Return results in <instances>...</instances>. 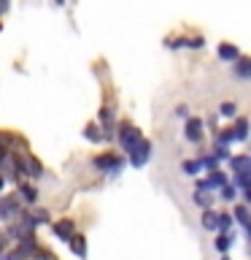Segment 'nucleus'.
<instances>
[{"label": "nucleus", "mask_w": 251, "mask_h": 260, "mask_svg": "<svg viewBox=\"0 0 251 260\" xmlns=\"http://www.w3.org/2000/svg\"><path fill=\"white\" fill-rule=\"evenodd\" d=\"M119 141H121V146H124L127 152H135L138 146L143 144V136L138 133V130H135L133 125H124V127L119 130Z\"/></svg>", "instance_id": "nucleus-1"}, {"label": "nucleus", "mask_w": 251, "mask_h": 260, "mask_svg": "<svg viewBox=\"0 0 251 260\" xmlns=\"http://www.w3.org/2000/svg\"><path fill=\"white\" fill-rule=\"evenodd\" d=\"M0 171H3L6 176H16V171H19V160H16L14 154H3V157H0Z\"/></svg>", "instance_id": "nucleus-2"}, {"label": "nucleus", "mask_w": 251, "mask_h": 260, "mask_svg": "<svg viewBox=\"0 0 251 260\" xmlns=\"http://www.w3.org/2000/svg\"><path fill=\"white\" fill-rule=\"evenodd\" d=\"M16 211H19V203H16V198H6V201H0V219L14 217Z\"/></svg>", "instance_id": "nucleus-3"}, {"label": "nucleus", "mask_w": 251, "mask_h": 260, "mask_svg": "<svg viewBox=\"0 0 251 260\" xmlns=\"http://www.w3.org/2000/svg\"><path fill=\"white\" fill-rule=\"evenodd\" d=\"M149 152H151V146H149V141H143L141 146H138V149L133 152V166H138L141 168L146 160H149Z\"/></svg>", "instance_id": "nucleus-4"}, {"label": "nucleus", "mask_w": 251, "mask_h": 260, "mask_svg": "<svg viewBox=\"0 0 251 260\" xmlns=\"http://www.w3.org/2000/svg\"><path fill=\"white\" fill-rule=\"evenodd\" d=\"M200 130H202V122L200 119H189L186 122V138H189V141H200Z\"/></svg>", "instance_id": "nucleus-5"}, {"label": "nucleus", "mask_w": 251, "mask_h": 260, "mask_svg": "<svg viewBox=\"0 0 251 260\" xmlns=\"http://www.w3.org/2000/svg\"><path fill=\"white\" fill-rule=\"evenodd\" d=\"M68 241H70V249L76 252L78 257H84V255H87V241H84V236H76V233H73Z\"/></svg>", "instance_id": "nucleus-6"}, {"label": "nucleus", "mask_w": 251, "mask_h": 260, "mask_svg": "<svg viewBox=\"0 0 251 260\" xmlns=\"http://www.w3.org/2000/svg\"><path fill=\"white\" fill-rule=\"evenodd\" d=\"M232 168H235V174H238V176L243 179V176H248L251 160H248V157H235V160H232Z\"/></svg>", "instance_id": "nucleus-7"}, {"label": "nucleus", "mask_w": 251, "mask_h": 260, "mask_svg": "<svg viewBox=\"0 0 251 260\" xmlns=\"http://www.w3.org/2000/svg\"><path fill=\"white\" fill-rule=\"evenodd\" d=\"M54 233L60 236V239H70V236H73V222H70V219L57 222V225H54Z\"/></svg>", "instance_id": "nucleus-8"}, {"label": "nucleus", "mask_w": 251, "mask_h": 260, "mask_svg": "<svg viewBox=\"0 0 251 260\" xmlns=\"http://www.w3.org/2000/svg\"><path fill=\"white\" fill-rule=\"evenodd\" d=\"M219 57H222V60H235V57H238V49L230 46V44H222L219 46Z\"/></svg>", "instance_id": "nucleus-9"}, {"label": "nucleus", "mask_w": 251, "mask_h": 260, "mask_svg": "<svg viewBox=\"0 0 251 260\" xmlns=\"http://www.w3.org/2000/svg\"><path fill=\"white\" fill-rule=\"evenodd\" d=\"M202 225H205L208 231H216V228H219V214H214V211H205V214H202Z\"/></svg>", "instance_id": "nucleus-10"}, {"label": "nucleus", "mask_w": 251, "mask_h": 260, "mask_svg": "<svg viewBox=\"0 0 251 260\" xmlns=\"http://www.w3.org/2000/svg\"><path fill=\"white\" fill-rule=\"evenodd\" d=\"M95 166L97 168H116L119 166V157H97Z\"/></svg>", "instance_id": "nucleus-11"}, {"label": "nucleus", "mask_w": 251, "mask_h": 260, "mask_svg": "<svg viewBox=\"0 0 251 260\" xmlns=\"http://www.w3.org/2000/svg\"><path fill=\"white\" fill-rule=\"evenodd\" d=\"M248 71H251V62L246 60V57H240V60H238V73H240V76H248Z\"/></svg>", "instance_id": "nucleus-12"}, {"label": "nucleus", "mask_w": 251, "mask_h": 260, "mask_svg": "<svg viewBox=\"0 0 251 260\" xmlns=\"http://www.w3.org/2000/svg\"><path fill=\"white\" fill-rule=\"evenodd\" d=\"M232 138H246V119H238V127H235Z\"/></svg>", "instance_id": "nucleus-13"}, {"label": "nucleus", "mask_w": 251, "mask_h": 260, "mask_svg": "<svg viewBox=\"0 0 251 260\" xmlns=\"http://www.w3.org/2000/svg\"><path fill=\"white\" fill-rule=\"evenodd\" d=\"M24 168H27V174H32V176H38V171H40V166H38V162L35 160H24Z\"/></svg>", "instance_id": "nucleus-14"}, {"label": "nucleus", "mask_w": 251, "mask_h": 260, "mask_svg": "<svg viewBox=\"0 0 251 260\" xmlns=\"http://www.w3.org/2000/svg\"><path fill=\"white\" fill-rule=\"evenodd\" d=\"M22 195H24V198H27V201H35V195H38V192L32 190L30 184H24V187H22Z\"/></svg>", "instance_id": "nucleus-15"}, {"label": "nucleus", "mask_w": 251, "mask_h": 260, "mask_svg": "<svg viewBox=\"0 0 251 260\" xmlns=\"http://www.w3.org/2000/svg\"><path fill=\"white\" fill-rule=\"evenodd\" d=\"M235 217H238L240 222L246 225V222H248V217H246V206H238V209H235Z\"/></svg>", "instance_id": "nucleus-16"}, {"label": "nucleus", "mask_w": 251, "mask_h": 260, "mask_svg": "<svg viewBox=\"0 0 251 260\" xmlns=\"http://www.w3.org/2000/svg\"><path fill=\"white\" fill-rule=\"evenodd\" d=\"M216 247H219V249H222V252H224L227 247H230V236H219V241H216Z\"/></svg>", "instance_id": "nucleus-17"}, {"label": "nucleus", "mask_w": 251, "mask_h": 260, "mask_svg": "<svg viewBox=\"0 0 251 260\" xmlns=\"http://www.w3.org/2000/svg\"><path fill=\"white\" fill-rule=\"evenodd\" d=\"M222 114H224V117H232V114H235V103H224L222 106Z\"/></svg>", "instance_id": "nucleus-18"}, {"label": "nucleus", "mask_w": 251, "mask_h": 260, "mask_svg": "<svg viewBox=\"0 0 251 260\" xmlns=\"http://www.w3.org/2000/svg\"><path fill=\"white\" fill-rule=\"evenodd\" d=\"M197 168H200V162H192V160H189V162H184V171H186V174H194Z\"/></svg>", "instance_id": "nucleus-19"}, {"label": "nucleus", "mask_w": 251, "mask_h": 260, "mask_svg": "<svg viewBox=\"0 0 251 260\" xmlns=\"http://www.w3.org/2000/svg\"><path fill=\"white\" fill-rule=\"evenodd\" d=\"M230 222H232V219L227 214H219V225H222V228H230Z\"/></svg>", "instance_id": "nucleus-20"}, {"label": "nucleus", "mask_w": 251, "mask_h": 260, "mask_svg": "<svg viewBox=\"0 0 251 260\" xmlns=\"http://www.w3.org/2000/svg\"><path fill=\"white\" fill-rule=\"evenodd\" d=\"M194 201H197L200 206H205V203H211V195H208V198H205V195H202V192H197V198H194Z\"/></svg>", "instance_id": "nucleus-21"}, {"label": "nucleus", "mask_w": 251, "mask_h": 260, "mask_svg": "<svg viewBox=\"0 0 251 260\" xmlns=\"http://www.w3.org/2000/svg\"><path fill=\"white\" fill-rule=\"evenodd\" d=\"M87 136H89V138H100V133H97V127H95V125H89V127H87Z\"/></svg>", "instance_id": "nucleus-22"}, {"label": "nucleus", "mask_w": 251, "mask_h": 260, "mask_svg": "<svg viewBox=\"0 0 251 260\" xmlns=\"http://www.w3.org/2000/svg\"><path fill=\"white\" fill-rule=\"evenodd\" d=\"M224 198H235V190H232V187H224Z\"/></svg>", "instance_id": "nucleus-23"}, {"label": "nucleus", "mask_w": 251, "mask_h": 260, "mask_svg": "<svg viewBox=\"0 0 251 260\" xmlns=\"http://www.w3.org/2000/svg\"><path fill=\"white\" fill-rule=\"evenodd\" d=\"M3 244H6V239H3V236H0V249H3Z\"/></svg>", "instance_id": "nucleus-24"}, {"label": "nucleus", "mask_w": 251, "mask_h": 260, "mask_svg": "<svg viewBox=\"0 0 251 260\" xmlns=\"http://www.w3.org/2000/svg\"><path fill=\"white\" fill-rule=\"evenodd\" d=\"M0 187H3V179H0Z\"/></svg>", "instance_id": "nucleus-25"}]
</instances>
